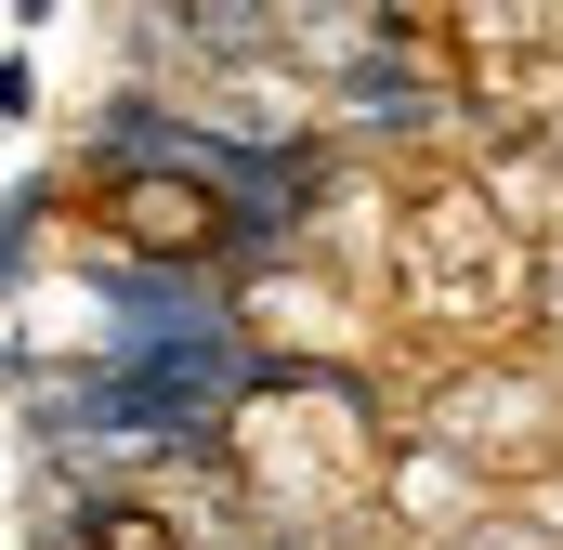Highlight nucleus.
<instances>
[{
	"label": "nucleus",
	"mask_w": 563,
	"mask_h": 550,
	"mask_svg": "<svg viewBox=\"0 0 563 550\" xmlns=\"http://www.w3.org/2000/svg\"><path fill=\"white\" fill-rule=\"evenodd\" d=\"M79 157L197 184V210L236 223V250H301L314 210H328V144L314 132H276V119H170L157 92H106L79 119Z\"/></svg>",
	"instance_id": "obj_1"
},
{
	"label": "nucleus",
	"mask_w": 563,
	"mask_h": 550,
	"mask_svg": "<svg viewBox=\"0 0 563 550\" xmlns=\"http://www.w3.org/2000/svg\"><path fill=\"white\" fill-rule=\"evenodd\" d=\"M328 106H341V132H394V144H407V132H432L459 92H445V79H420V66H380V53H354V66L328 79Z\"/></svg>",
	"instance_id": "obj_2"
},
{
	"label": "nucleus",
	"mask_w": 563,
	"mask_h": 550,
	"mask_svg": "<svg viewBox=\"0 0 563 550\" xmlns=\"http://www.w3.org/2000/svg\"><path fill=\"white\" fill-rule=\"evenodd\" d=\"M53 197H66V170H13V184H0V301L26 288V263H40V237H53Z\"/></svg>",
	"instance_id": "obj_3"
},
{
	"label": "nucleus",
	"mask_w": 563,
	"mask_h": 550,
	"mask_svg": "<svg viewBox=\"0 0 563 550\" xmlns=\"http://www.w3.org/2000/svg\"><path fill=\"white\" fill-rule=\"evenodd\" d=\"M26 119H40V53L0 40V132H26Z\"/></svg>",
	"instance_id": "obj_4"
}]
</instances>
